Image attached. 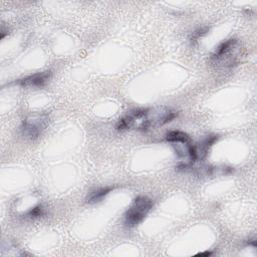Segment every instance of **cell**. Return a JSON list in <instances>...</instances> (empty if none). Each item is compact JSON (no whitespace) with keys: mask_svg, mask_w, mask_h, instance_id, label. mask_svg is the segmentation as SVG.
Instances as JSON below:
<instances>
[{"mask_svg":"<svg viewBox=\"0 0 257 257\" xmlns=\"http://www.w3.org/2000/svg\"><path fill=\"white\" fill-rule=\"evenodd\" d=\"M177 115L178 113L176 110L167 106L138 109L128 112L120 118L116 124V130H137L145 132L160 127L172 121Z\"/></svg>","mask_w":257,"mask_h":257,"instance_id":"6da1fadb","label":"cell"},{"mask_svg":"<svg viewBox=\"0 0 257 257\" xmlns=\"http://www.w3.org/2000/svg\"><path fill=\"white\" fill-rule=\"evenodd\" d=\"M44 215H45V211H44V209L41 205H38V206L34 207L33 209L29 210L26 213V216L29 217V218H39V217H42Z\"/></svg>","mask_w":257,"mask_h":257,"instance_id":"9c48e42d","label":"cell"},{"mask_svg":"<svg viewBox=\"0 0 257 257\" xmlns=\"http://www.w3.org/2000/svg\"><path fill=\"white\" fill-rule=\"evenodd\" d=\"M49 124V115L45 112L35 113L27 116L21 125L23 136L28 139H37Z\"/></svg>","mask_w":257,"mask_h":257,"instance_id":"277c9868","label":"cell"},{"mask_svg":"<svg viewBox=\"0 0 257 257\" xmlns=\"http://www.w3.org/2000/svg\"><path fill=\"white\" fill-rule=\"evenodd\" d=\"M217 140H218L217 136H209V137L205 138L202 142H200L196 145H193L194 154H195V162L204 160L207 157L210 148L214 145V143Z\"/></svg>","mask_w":257,"mask_h":257,"instance_id":"8992f818","label":"cell"},{"mask_svg":"<svg viewBox=\"0 0 257 257\" xmlns=\"http://www.w3.org/2000/svg\"><path fill=\"white\" fill-rule=\"evenodd\" d=\"M154 202L147 196H139L124 214V224L127 227H135L143 222L152 210Z\"/></svg>","mask_w":257,"mask_h":257,"instance_id":"3957f363","label":"cell"},{"mask_svg":"<svg viewBox=\"0 0 257 257\" xmlns=\"http://www.w3.org/2000/svg\"><path fill=\"white\" fill-rule=\"evenodd\" d=\"M209 31V27H202V28H199L197 29L196 31L193 32L190 40H191V43L192 44H195L203 35H205L207 32Z\"/></svg>","mask_w":257,"mask_h":257,"instance_id":"30bf717a","label":"cell"},{"mask_svg":"<svg viewBox=\"0 0 257 257\" xmlns=\"http://www.w3.org/2000/svg\"><path fill=\"white\" fill-rule=\"evenodd\" d=\"M243 47L238 39H228L220 43L211 55V61L217 66L233 67L242 58Z\"/></svg>","mask_w":257,"mask_h":257,"instance_id":"7a4b0ae2","label":"cell"},{"mask_svg":"<svg viewBox=\"0 0 257 257\" xmlns=\"http://www.w3.org/2000/svg\"><path fill=\"white\" fill-rule=\"evenodd\" d=\"M111 190H113L112 187H105V188H99L94 191H91L90 193H88L85 201H86V203H89V204L98 203V202L102 201L103 198L105 196H107Z\"/></svg>","mask_w":257,"mask_h":257,"instance_id":"52a82bcc","label":"cell"},{"mask_svg":"<svg viewBox=\"0 0 257 257\" xmlns=\"http://www.w3.org/2000/svg\"><path fill=\"white\" fill-rule=\"evenodd\" d=\"M211 254H212V252L207 251V252H201V253H199L198 255H211Z\"/></svg>","mask_w":257,"mask_h":257,"instance_id":"8fae6325","label":"cell"},{"mask_svg":"<svg viewBox=\"0 0 257 257\" xmlns=\"http://www.w3.org/2000/svg\"><path fill=\"white\" fill-rule=\"evenodd\" d=\"M51 71H43V72H37L31 75H28L22 79H19L17 81V84H19L22 87H29V88H39L44 86L48 80L50 79Z\"/></svg>","mask_w":257,"mask_h":257,"instance_id":"5b68a950","label":"cell"},{"mask_svg":"<svg viewBox=\"0 0 257 257\" xmlns=\"http://www.w3.org/2000/svg\"><path fill=\"white\" fill-rule=\"evenodd\" d=\"M166 140L170 143L177 144V143H190V137L181 131H171L166 135Z\"/></svg>","mask_w":257,"mask_h":257,"instance_id":"ba28073f","label":"cell"}]
</instances>
